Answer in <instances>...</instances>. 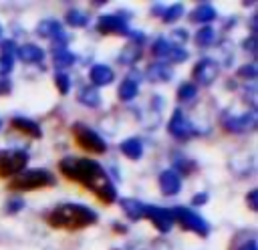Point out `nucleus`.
Here are the masks:
<instances>
[{
	"instance_id": "nucleus-1",
	"label": "nucleus",
	"mask_w": 258,
	"mask_h": 250,
	"mask_svg": "<svg viewBox=\"0 0 258 250\" xmlns=\"http://www.w3.org/2000/svg\"><path fill=\"white\" fill-rule=\"evenodd\" d=\"M58 169L62 175H67L71 181H77L91 190L103 204H113L117 200V190L103 169L101 163L95 159L87 157H77V155H67L58 161Z\"/></svg>"
},
{
	"instance_id": "nucleus-2",
	"label": "nucleus",
	"mask_w": 258,
	"mask_h": 250,
	"mask_svg": "<svg viewBox=\"0 0 258 250\" xmlns=\"http://www.w3.org/2000/svg\"><path fill=\"white\" fill-rule=\"evenodd\" d=\"M97 212L83 204H58L46 214V224L58 230H81L97 222Z\"/></svg>"
},
{
	"instance_id": "nucleus-3",
	"label": "nucleus",
	"mask_w": 258,
	"mask_h": 250,
	"mask_svg": "<svg viewBox=\"0 0 258 250\" xmlns=\"http://www.w3.org/2000/svg\"><path fill=\"white\" fill-rule=\"evenodd\" d=\"M121 208L123 212L131 218V220H141L147 218L159 232H169L173 226V216L171 210L159 208V206H151V204H143L135 198H125L121 200Z\"/></svg>"
},
{
	"instance_id": "nucleus-4",
	"label": "nucleus",
	"mask_w": 258,
	"mask_h": 250,
	"mask_svg": "<svg viewBox=\"0 0 258 250\" xmlns=\"http://www.w3.org/2000/svg\"><path fill=\"white\" fill-rule=\"evenodd\" d=\"M54 183H56V179L48 169L36 167V169H24L18 175H14L8 183V188L16 190V192H30V190H40V188H50Z\"/></svg>"
},
{
	"instance_id": "nucleus-5",
	"label": "nucleus",
	"mask_w": 258,
	"mask_h": 250,
	"mask_svg": "<svg viewBox=\"0 0 258 250\" xmlns=\"http://www.w3.org/2000/svg\"><path fill=\"white\" fill-rule=\"evenodd\" d=\"M73 137H75L77 145H79L81 149L89 151V153L101 155V153L107 151L105 139H103L97 131H93L91 127H87V125H83V123H75V125H73Z\"/></svg>"
},
{
	"instance_id": "nucleus-6",
	"label": "nucleus",
	"mask_w": 258,
	"mask_h": 250,
	"mask_svg": "<svg viewBox=\"0 0 258 250\" xmlns=\"http://www.w3.org/2000/svg\"><path fill=\"white\" fill-rule=\"evenodd\" d=\"M171 216H173V222L177 220V224H181V228L198 234V236H208L210 234V224L198 216L196 212H191L189 208H183V206H175L171 210Z\"/></svg>"
},
{
	"instance_id": "nucleus-7",
	"label": "nucleus",
	"mask_w": 258,
	"mask_h": 250,
	"mask_svg": "<svg viewBox=\"0 0 258 250\" xmlns=\"http://www.w3.org/2000/svg\"><path fill=\"white\" fill-rule=\"evenodd\" d=\"M28 163V153L22 149H2L0 151V177H12L24 171Z\"/></svg>"
},
{
	"instance_id": "nucleus-8",
	"label": "nucleus",
	"mask_w": 258,
	"mask_h": 250,
	"mask_svg": "<svg viewBox=\"0 0 258 250\" xmlns=\"http://www.w3.org/2000/svg\"><path fill=\"white\" fill-rule=\"evenodd\" d=\"M97 28L103 34H129V14L127 12L105 14L97 20Z\"/></svg>"
},
{
	"instance_id": "nucleus-9",
	"label": "nucleus",
	"mask_w": 258,
	"mask_h": 250,
	"mask_svg": "<svg viewBox=\"0 0 258 250\" xmlns=\"http://www.w3.org/2000/svg\"><path fill=\"white\" fill-rule=\"evenodd\" d=\"M151 54L157 56V58H167V60H171V62H183V60L187 58V52H185L181 46L169 42V40L163 38V36H159V38L153 40V44H151Z\"/></svg>"
},
{
	"instance_id": "nucleus-10",
	"label": "nucleus",
	"mask_w": 258,
	"mask_h": 250,
	"mask_svg": "<svg viewBox=\"0 0 258 250\" xmlns=\"http://www.w3.org/2000/svg\"><path fill=\"white\" fill-rule=\"evenodd\" d=\"M167 131H169L175 139H189V137H194V135L198 133V131L194 129V125L185 119L183 111H179V109H175V111L171 113L169 123H167Z\"/></svg>"
},
{
	"instance_id": "nucleus-11",
	"label": "nucleus",
	"mask_w": 258,
	"mask_h": 250,
	"mask_svg": "<svg viewBox=\"0 0 258 250\" xmlns=\"http://www.w3.org/2000/svg\"><path fill=\"white\" fill-rule=\"evenodd\" d=\"M218 73H220V67H218V62H216L214 58H202V60H198V65L194 67L191 77H194L196 83H200V85L206 87V85H212V83L216 81Z\"/></svg>"
},
{
	"instance_id": "nucleus-12",
	"label": "nucleus",
	"mask_w": 258,
	"mask_h": 250,
	"mask_svg": "<svg viewBox=\"0 0 258 250\" xmlns=\"http://www.w3.org/2000/svg\"><path fill=\"white\" fill-rule=\"evenodd\" d=\"M36 32H38L42 38L52 40L58 48H64V44H67V40H69V38H67V34H64L62 24H60V22H56V20H42V22H38Z\"/></svg>"
},
{
	"instance_id": "nucleus-13",
	"label": "nucleus",
	"mask_w": 258,
	"mask_h": 250,
	"mask_svg": "<svg viewBox=\"0 0 258 250\" xmlns=\"http://www.w3.org/2000/svg\"><path fill=\"white\" fill-rule=\"evenodd\" d=\"M256 113L254 111H248L244 115H238V117H224V127L232 133H248V131H254L256 129Z\"/></svg>"
},
{
	"instance_id": "nucleus-14",
	"label": "nucleus",
	"mask_w": 258,
	"mask_h": 250,
	"mask_svg": "<svg viewBox=\"0 0 258 250\" xmlns=\"http://www.w3.org/2000/svg\"><path fill=\"white\" fill-rule=\"evenodd\" d=\"M159 188L165 196H175L181 190V177L175 169H165L159 175Z\"/></svg>"
},
{
	"instance_id": "nucleus-15",
	"label": "nucleus",
	"mask_w": 258,
	"mask_h": 250,
	"mask_svg": "<svg viewBox=\"0 0 258 250\" xmlns=\"http://www.w3.org/2000/svg\"><path fill=\"white\" fill-rule=\"evenodd\" d=\"M16 60V46L12 40H4L0 44V75H8Z\"/></svg>"
},
{
	"instance_id": "nucleus-16",
	"label": "nucleus",
	"mask_w": 258,
	"mask_h": 250,
	"mask_svg": "<svg viewBox=\"0 0 258 250\" xmlns=\"http://www.w3.org/2000/svg\"><path fill=\"white\" fill-rule=\"evenodd\" d=\"M10 125H12L16 131H20V133H24V135H28V137H32V139L42 137L40 125H38L36 121H32V119H26V117H12Z\"/></svg>"
},
{
	"instance_id": "nucleus-17",
	"label": "nucleus",
	"mask_w": 258,
	"mask_h": 250,
	"mask_svg": "<svg viewBox=\"0 0 258 250\" xmlns=\"http://www.w3.org/2000/svg\"><path fill=\"white\" fill-rule=\"evenodd\" d=\"M89 77H91L93 85L103 87V85H109L113 81V71L107 65H93L89 71Z\"/></svg>"
},
{
	"instance_id": "nucleus-18",
	"label": "nucleus",
	"mask_w": 258,
	"mask_h": 250,
	"mask_svg": "<svg viewBox=\"0 0 258 250\" xmlns=\"http://www.w3.org/2000/svg\"><path fill=\"white\" fill-rule=\"evenodd\" d=\"M216 18V8L210 4V2H202L196 6V10L191 12V20L194 22H212Z\"/></svg>"
},
{
	"instance_id": "nucleus-19",
	"label": "nucleus",
	"mask_w": 258,
	"mask_h": 250,
	"mask_svg": "<svg viewBox=\"0 0 258 250\" xmlns=\"http://www.w3.org/2000/svg\"><path fill=\"white\" fill-rule=\"evenodd\" d=\"M16 54H18V58L24 60V62H40V60L44 58L42 48H38V46H34V44H24V46H20V48L16 50Z\"/></svg>"
},
{
	"instance_id": "nucleus-20",
	"label": "nucleus",
	"mask_w": 258,
	"mask_h": 250,
	"mask_svg": "<svg viewBox=\"0 0 258 250\" xmlns=\"http://www.w3.org/2000/svg\"><path fill=\"white\" fill-rule=\"evenodd\" d=\"M121 151H123V155H127L129 159H139L141 153H143V143H141V139H137V137H129V139H125V141L121 143Z\"/></svg>"
},
{
	"instance_id": "nucleus-21",
	"label": "nucleus",
	"mask_w": 258,
	"mask_h": 250,
	"mask_svg": "<svg viewBox=\"0 0 258 250\" xmlns=\"http://www.w3.org/2000/svg\"><path fill=\"white\" fill-rule=\"evenodd\" d=\"M137 91H139L137 81H135V79H125V81L119 85L117 95H119V99H121V101H131V99L137 95Z\"/></svg>"
},
{
	"instance_id": "nucleus-22",
	"label": "nucleus",
	"mask_w": 258,
	"mask_h": 250,
	"mask_svg": "<svg viewBox=\"0 0 258 250\" xmlns=\"http://www.w3.org/2000/svg\"><path fill=\"white\" fill-rule=\"evenodd\" d=\"M79 101L87 107H99L101 105V97H99L95 87H83L79 91Z\"/></svg>"
},
{
	"instance_id": "nucleus-23",
	"label": "nucleus",
	"mask_w": 258,
	"mask_h": 250,
	"mask_svg": "<svg viewBox=\"0 0 258 250\" xmlns=\"http://www.w3.org/2000/svg\"><path fill=\"white\" fill-rule=\"evenodd\" d=\"M147 77L151 81H169L171 79V69L161 65V62H155V65H151L147 69Z\"/></svg>"
},
{
	"instance_id": "nucleus-24",
	"label": "nucleus",
	"mask_w": 258,
	"mask_h": 250,
	"mask_svg": "<svg viewBox=\"0 0 258 250\" xmlns=\"http://www.w3.org/2000/svg\"><path fill=\"white\" fill-rule=\"evenodd\" d=\"M52 62H54L58 69H67V67H71V65L75 62V54H73L71 50H67V48H56V50L52 52Z\"/></svg>"
},
{
	"instance_id": "nucleus-25",
	"label": "nucleus",
	"mask_w": 258,
	"mask_h": 250,
	"mask_svg": "<svg viewBox=\"0 0 258 250\" xmlns=\"http://www.w3.org/2000/svg\"><path fill=\"white\" fill-rule=\"evenodd\" d=\"M216 38V30L212 26H202L198 32H196V42L198 46H210Z\"/></svg>"
},
{
	"instance_id": "nucleus-26",
	"label": "nucleus",
	"mask_w": 258,
	"mask_h": 250,
	"mask_svg": "<svg viewBox=\"0 0 258 250\" xmlns=\"http://www.w3.org/2000/svg\"><path fill=\"white\" fill-rule=\"evenodd\" d=\"M196 93H198V89H196L194 83H183V85L177 89V99L183 101V103H187V101H191V99L196 97Z\"/></svg>"
},
{
	"instance_id": "nucleus-27",
	"label": "nucleus",
	"mask_w": 258,
	"mask_h": 250,
	"mask_svg": "<svg viewBox=\"0 0 258 250\" xmlns=\"http://www.w3.org/2000/svg\"><path fill=\"white\" fill-rule=\"evenodd\" d=\"M181 12H183V4H171L169 8L163 10L161 20H163V22H173V20H177V18L181 16Z\"/></svg>"
},
{
	"instance_id": "nucleus-28",
	"label": "nucleus",
	"mask_w": 258,
	"mask_h": 250,
	"mask_svg": "<svg viewBox=\"0 0 258 250\" xmlns=\"http://www.w3.org/2000/svg\"><path fill=\"white\" fill-rule=\"evenodd\" d=\"M67 22L71 24V26H85L87 22H89V18H87V14H83V12H79V10H69L67 12Z\"/></svg>"
},
{
	"instance_id": "nucleus-29",
	"label": "nucleus",
	"mask_w": 258,
	"mask_h": 250,
	"mask_svg": "<svg viewBox=\"0 0 258 250\" xmlns=\"http://www.w3.org/2000/svg\"><path fill=\"white\" fill-rule=\"evenodd\" d=\"M54 85H56V89H58L60 95H67L71 91V79H69V75L62 73V71H58L54 75Z\"/></svg>"
},
{
	"instance_id": "nucleus-30",
	"label": "nucleus",
	"mask_w": 258,
	"mask_h": 250,
	"mask_svg": "<svg viewBox=\"0 0 258 250\" xmlns=\"http://www.w3.org/2000/svg\"><path fill=\"white\" fill-rule=\"evenodd\" d=\"M238 77H242V79H256V65L254 62L244 65L242 69H238Z\"/></svg>"
},
{
	"instance_id": "nucleus-31",
	"label": "nucleus",
	"mask_w": 258,
	"mask_h": 250,
	"mask_svg": "<svg viewBox=\"0 0 258 250\" xmlns=\"http://www.w3.org/2000/svg\"><path fill=\"white\" fill-rule=\"evenodd\" d=\"M22 206H24V202L20 198L18 200H10V202H6V214H16V212L22 210Z\"/></svg>"
},
{
	"instance_id": "nucleus-32",
	"label": "nucleus",
	"mask_w": 258,
	"mask_h": 250,
	"mask_svg": "<svg viewBox=\"0 0 258 250\" xmlns=\"http://www.w3.org/2000/svg\"><path fill=\"white\" fill-rule=\"evenodd\" d=\"M246 202H248V208H250L252 212H256V210H258V190H250Z\"/></svg>"
},
{
	"instance_id": "nucleus-33",
	"label": "nucleus",
	"mask_w": 258,
	"mask_h": 250,
	"mask_svg": "<svg viewBox=\"0 0 258 250\" xmlns=\"http://www.w3.org/2000/svg\"><path fill=\"white\" fill-rule=\"evenodd\" d=\"M206 202H208V194H206V192H202V194H198V196L191 198V204H194V206H202V204H206Z\"/></svg>"
},
{
	"instance_id": "nucleus-34",
	"label": "nucleus",
	"mask_w": 258,
	"mask_h": 250,
	"mask_svg": "<svg viewBox=\"0 0 258 250\" xmlns=\"http://www.w3.org/2000/svg\"><path fill=\"white\" fill-rule=\"evenodd\" d=\"M10 89H12L10 81H8V79H0V95H8Z\"/></svg>"
},
{
	"instance_id": "nucleus-35",
	"label": "nucleus",
	"mask_w": 258,
	"mask_h": 250,
	"mask_svg": "<svg viewBox=\"0 0 258 250\" xmlns=\"http://www.w3.org/2000/svg\"><path fill=\"white\" fill-rule=\"evenodd\" d=\"M254 44H256V38H254V36H250V38H246V40H244V44H242V46H244V50L254 52Z\"/></svg>"
},
{
	"instance_id": "nucleus-36",
	"label": "nucleus",
	"mask_w": 258,
	"mask_h": 250,
	"mask_svg": "<svg viewBox=\"0 0 258 250\" xmlns=\"http://www.w3.org/2000/svg\"><path fill=\"white\" fill-rule=\"evenodd\" d=\"M163 10H165V6H163V4H153V6H151V12H153L155 16H161V14H163Z\"/></svg>"
},
{
	"instance_id": "nucleus-37",
	"label": "nucleus",
	"mask_w": 258,
	"mask_h": 250,
	"mask_svg": "<svg viewBox=\"0 0 258 250\" xmlns=\"http://www.w3.org/2000/svg\"><path fill=\"white\" fill-rule=\"evenodd\" d=\"M240 250H258V248H256V242H254V240H248L246 244H242Z\"/></svg>"
},
{
	"instance_id": "nucleus-38",
	"label": "nucleus",
	"mask_w": 258,
	"mask_h": 250,
	"mask_svg": "<svg viewBox=\"0 0 258 250\" xmlns=\"http://www.w3.org/2000/svg\"><path fill=\"white\" fill-rule=\"evenodd\" d=\"M0 32H2V28H0Z\"/></svg>"
}]
</instances>
